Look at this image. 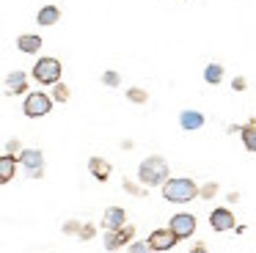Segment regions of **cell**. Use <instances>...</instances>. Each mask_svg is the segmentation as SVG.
<instances>
[{"mask_svg": "<svg viewBox=\"0 0 256 253\" xmlns=\"http://www.w3.org/2000/svg\"><path fill=\"white\" fill-rule=\"evenodd\" d=\"M162 198H168L171 204H188L193 198H198V184L188 176H176V179L162 182Z\"/></svg>", "mask_w": 256, "mask_h": 253, "instance_id": "cell-1", "label": "cell"}, {"mask_svg": "<svg viewBox=\"0 0 256 253\" xmlns=\"http://www.w3.org/2000/svg\"><path fill=\"white\" fill-rule=\"evenodd\" d=\"M138 179H140V184L144 187H157V184H162V182L168 179V162L162 157H146L144 162H140V168H138Z\"/></svg>", "mask_w": 256, "mask_h": 253, "instance_id": "cell-2", "label": "cell"}, {"mask_svg": "<svg viewBox=\"0 0 256 253\" xmlns=\"http://www.w3.org/2000/svg\"><path fill=\"white\" fill-rule=\"evenodd\" d=\"M61 72L64 66L58 58H39L34 66V80L42 82V86H52V82L61 80Z\"/></svg>", "mask_w": 256, "mask_h": 253, "instance_id": "cell-3", "label": "cell"}, {"mask_svg": "<svg viewBox=\"0 0 256 253\" xmlns=\"http://www.w3.org/2000/svg\"><path fill=\"white\" fill-rule=\"evenodd\" d=\"M17 165H22L30 179H42L44 176V154L39 148H22L17 154Z\"/></svg>", "mask_w": 256, "mask_h": 253, "instance_id": "cell-4", "label": "cell"}, {"mask_svg": "<svg viewBox=\"0 0 256 253\" xmlns=\"http://www.w3.org/2000/svg\"><path fill=\"white\" fill-rule=\"evenodd\" d=\"M22 110H25V116H28V118H42V116H47L52 110V99L47 96V94H42V91H34V94H28V96H25Z\"/></svg>", "mask_w": 256, "mask_h": 253, "instance_id": "cell-5", "label": "cell"}, {"mask_svg": "<svg viewBox=\"0 0 256 253\" xmlns=\"http://www.w3.org/2000/svg\"><path fill=\"white\" fill-rule=\"evenodd\" d=\"M135 236V226H118V228H110L105 236V250H118V248H127V242H132Z\"/></svg>", "mask_w": 256, "mask_h": 253, "instance_id": "cell-6", "label": "cell"}, {"mask_svg": "<svg viewBox=\"0 0 256 253\" xmlns=\"http://www.w3.org/2000/svg\"><path fill=\"white\" fill-rule=\"evenodd\" d=\"M176 234H174L171 228H157V231H152L149 234V250H157V253H162V250H171L174 245H176Z\"/></svg>", "mask_w": 256, "mask_h": 253, "instance_id": "cell-7", "label": "cell"}, {"mask_svg": "<svg viewBox=\"0 0 256 253\" xmlns=\"http://www.w3.org/2000/svg\"><path fill=\"white\" fill-rule=\"evenodd\" d=\"M168 228L176 234V240H188V236L196 231V218H193V214H188V212H179V214H174V218H171Z\"/></svg>", "mask_w": 256, "mask_h": 253, "instance_id": "cell-8", "label": "cell"}, {"mask_svg": "<svg viewBox=\"0 0 256 253\" xmlns=\"http://www.w3.org/2000/svg\"><path fill=\"white\" fill-rule=\"evenodd\" d=\"M210 226H212V231H228V228H234V214L228 212L226 206L212 209V214H210Z\"/></svg>", "mask_w": 256, "mask_h": 253, "instance_id": "cell-9", "label": "cell"}, {"mask_svg": "<svg viewBox=\"0 0 256 253\" xmlns=\"http://www.w3.org/2000/svg\"><path fill=\"white\" fill-rule=\"evenodd\" d=\"M25 88H28V74H25V72H12V74H6V94L8 96L25 94Z\"/></svg>", "mask_w": 256, "mask_h": 253, "instance_id": "cell-10", "label": "cell"}, {"mask_svg": "<svg viewBox=\"0 0 256 253\" xmlns=\"http://www.w3.org/2000/svg\"><path fill=\"white\" fill-rule=\"evenodd\" d=\"M17 176V157L14 154H0V184H8V182Z\"/></svg>", "mask_w": 256, "mask_h": 253, "instance_id": "cell-11", "label": "cell"}, {"mask_svg": "<svg viewBox=\"0 0 256 253\" xmlns=\"http://www.w3.org/2000/svg\"><path fill=\"white\" fill-rule=\"evenodd\" d=\"M124 220H127V212H124L122 206H108L105 214H102V226H105L108 231H110V228H118V226H124Z\"/></svg>", "mask_w": 256, "mask_h": 253, "instance_id": "cell-12", "label": "cell"}, {"mask_svg": "<svg viewBox=\"0 0 256 253\" xmlns=\"http://www.w3.org/2000/svg\"><path fill=\"white\" fill-rule=\"evenodd\" d=\"M88 170H91V176H94L96 182H108L110 179V162L108 160H102V157H91L88 160Z\"/></svg>", "mask_w": 256, "mask_h": 253, "instance_id": "cell-13", "label": "cell"}, {"mask_svg": "<svg viewBox=\"0 0 256 253\" xmlns=\"http://www.w3.org/2000/svg\"><path fill=\"white\" fill-rule=\"evenodd\" d=\"M17 47H20V52H25V55H36L42 50V36H36V33H22V36L17 38Z\"/></svg>", "mask_w": 256, "mask_h": 253, "instance_id": "cell-14", "label": "cell"}, {"mask_svg": "<svg viewBox=\"0 0 256 253\" xmlns=\"http://www.w3.org/2000/svg\"><path fill=\"white\" fill-rule=\"evenodd\" d=\"M179 124H182V130H188V132L201 130V126H204V116H201L198 110H182V113H179Z\"/></svg>", "mask_w": 256, "mask_h": 253, "instance_id": "cell-15", "label": "cell"}, {"mask_svg": "<svg viewBox=\"0 0 256 253\" xmlns=\"http://www.w3.org/2000/svg\"><path fill=\"white\" fill-rule=\"evenodd\" d=\"M58 20H61V8H58V6H42L39 14H36V22H39V25H44V28L56 25Z\"/></svg>", "mask_w": 256, "mask_h": 253, "instance_id": "cell-16", "label": "cell"}, {"mask_svg": "<svg viewBox=\"0 0 256 253\" xmlns=\"http://www.w3.org/2000/svg\"><path fill=\"white\" fill-rule=\"evenodd\" d=\"M240 135H242V143H245V148L256 154V118H250L245 126H240Z\"/></svg>", "mask_w": 256, "mask_h": 253, "instance_id": "cell-17", "label": "cell"}, {"mask_svg": "<svg viewBox=\"0 0 256 253\" xmlns=\"http://www.w3.org/2000/svg\"><path fill=\"white\" fill-rule=\"evenodd\" d=\"M69 96H72V91H69V86H64V82L61 80H58V82H52V102H69Z\"/></svg>", "mask_w": 256, "mask_h": 253, "instance_id": "cell-18", "label": "cell"}, {"mask_svg": "<svg viewBox=\"0 0 256 253\" xmlns=\"http://www.w3.org/2000/svg\"><path fill=\"white\" fill-rule=\"evenodd\" d=\"M204 80L212 82V86H218V82L223 80V66H220V64H210V66L204 69Z\"/></svg>", "mask_w": 256, "mask_h": 253, "instance_id": "cell-19", "label": "cell"}, {"mask_svg": "<svg viewBox=\"0 0 256 253\" xmlns=\"http://www.w3.org/2000/svg\"><path fill=\"white\" fill-rule=\"evenodd\" d=\"M127 99L135 104H146L149 102V94H146L144 88H127Z\"/></svg>", "mask_w": 256, "mask_h": 253, "instance_id": "cell-20", "label": "cell"}, {"mask_svg": "<svg viewBox=\"0 0 256 253\" xmlns=\"http://www.w3.org/2000/svg\"><path fill=\"white\" fill-rule=\"evenodd\" d=\"M218 196V184L215 182H206V184L198 187V198H215Z\"/></svg>", "mask_w": 256, "mask_h": 253, "instance_id": "cell-21", "label": "cell"}, {"mask_svg": "<svg viewBox=\"0 0 256 253\" xmlns=\"http://www.w3.org/2000/svg\"><path fill=\"white\" fill-rule=\"evenodd\" d=\"M102 82H105L108 88H118V82H122V77H118L116 72H105V74H102Z\"/></svg>", "mask_w": 256, "mask_h": 253, "instance_id": "cell-22", "label": "cell"}, {"mask_svg": "<svg viewBox=\"0 0 256 253\" xmlns=\"http://www.w3.org/2000/svg\"><path fill=\"white\" fill-rule=\"evenodd\" d=\"M94 234H96V228H94V226H91V223L80 226V231H78V236H80V240H91V236H94Z\"/></svg>", "mask_w": 256, "mask_h": 253, "instance_id": "cell-23", "label": "cell"}, {"mask_svg": "<svg viewBox=\"0 0 256 253\" xmlns=\"http://www.w3.org/2000/svg\"><path fill=\"white\" fill-rule=\"evenodd\" d=\"M6 152L8 154H20V152H22V143H20L17 138H12V140L6 143Z\"/></svg>", "mask_w": 256, "mask_h": 253, "instance_id": "cell-24", "label": "cell"}, {"mask_svg": "<svg viewBox=\"0 0 256 253\" xmlns=\"http://www.w3.org/2000/svg\"><path fill=\"white\" fill-rule=\"evenodd\" d=\"M80 231V220H69V223H64V234H78Z\"/></svg>", "mask_w": 256, "mask_h": 253, "instance_id": "cell-25", "label": "cell"}, {"mask_svg": "<svg viewBox=\"0 0 256 253\" xmlns=\"http://www.w3.org/2000/svg\"><path fill=\"white\" fill-rule=\"evenodd\" d=\"M232 88H234V91H245V88H248V80H245V77H234Z\"/></svg>", "mask_w": 256, "mask_h": 253, "instance_id": "cell-26", "label": "cell"}, {"mask_svg": "<svg viewBox=\"0 0 256 253\" xmlns=\"http://www.w3.org/2000/svg\"><path fill=\"white\" fill-rule=\"evenodd\" d=\"M124 190H130L132 196H144V190H140L138 184H132V182H124Z\"/></svg>", "mask_w": 256, "mask_h": 253, "instance_id": "cell-27", "label": "cell"}, {"mask_svg": "<svg viewBox=\"0 0 256 253\" xmlns=\"http://www.w3.org/2000/svg\"><path fill=\"white\" fill-rule=\"evenodd\" d=\"M146 248H149V245H144V242H132V245H130V250H132V253H144Z\"/></svg>", "mask_w": 256, "mask_h": 253, "instance_id": "cell-28", "label": "cell"}]
</instances>
